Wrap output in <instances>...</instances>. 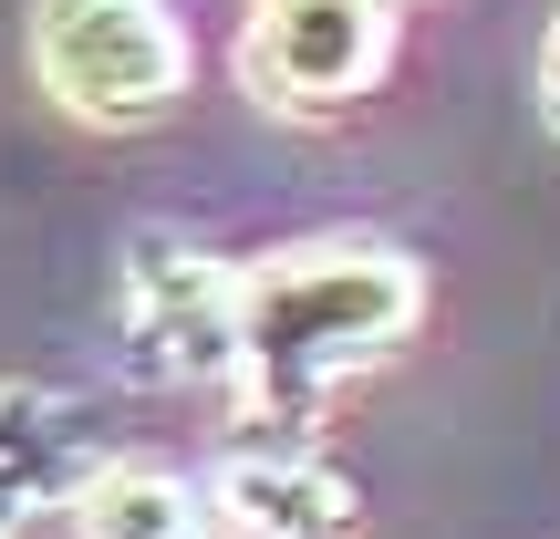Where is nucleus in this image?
<instances>
[{"label": "nucleus", "instance_id": "20e7f679", "mask_svg": "<svg viewBox=\"0 0 560 539\" xmlns=\"http://www.w3.org/2000/svg\"><path fill=\"white\" fill-rule=\"evenodd\" d=\"M395 62V0H249L240 83L260 115H342Z\"/></svg>", "mask_w": 560, "mask_h": 539}, {"label": "nucleus", "instance_id": "39448f33", "mask_svg": "<svg viewBox=\"0 0 560 539\" xmlns=\"http://www.w3.org/2000/svg\"><path fill=\"white\" fill-rule=\"evenodd\" d=\"M229 539H363V499L312 436H270V446H229V467L208 478Z\"/></svg>", "mask_w": 560, "mask_h": 539}, {"label": "nucleus", "instance_id": "6e6552de", "mask_svg": "<svg viewBox=\"0 0 560 539\" xmlns=\"http://www.w3.org/2000/svg\"><path fill=\"white\" fill-rule=\"evenodd\" d=\"M42 508H62V499L32 478V467H11V457H0V539H21V529L42 519Z\"/></svg>", "mask_w": 560, "mask_h": 539}, {"label": "nucleus", "instance_id": "0eeeda50", "mask_svg": "<svg viewBox=\"0 0 560 539\" xmlns=\"http://www.w3.org/2000/svg\"><path fill=\"white\" fill-rule=\"evenodd\" d=\"M0 457L32 467V478L73 508L83 488H94L104 446H94V415H83L73 395H52V384H0Z\"/></svg>", "mask_w": 560, "mask_h": 539}, {"label": "nucleus", "instance_id": "1a4fd4ad", "mask_svg": "<svg viewBox=\"0 0 560 539\" xmlns=\"http://www.w3.org/2000/svg\"><path fill=\"white\" fill-rule=\"evenodd\" d=\"M540 125L560 136V11H550V32H540Z\"/></svg>", "mask_w": 560, "mask_h": 539}, {"label": "nucleus", "instance_id": "7ed1b4c3", "mask_svg": "<svg viewBox=\"0 0 560 539\" xmlns=\"http://www.w3.org/2000/svg\"><path fill=\"white\" fill-rule=\"evenodd\" d=\"M32 73L83 125H156L198 73L177 0H32Z\"/></svg>", "mask_w": 560, "mask_h": 539}, {"label": "nucleus", "instance_id": "f03ea898", "mask_svg": "<svg viewBox=\"0 0 560 539\" xmlns=\"http://www.w3.org/2000/svg\"><path fill=\"white\" fill-rule=\"evenodd\" d=\"M115 363L145 395L240 384V270L208 260L187 229L145 219L115 260Z\"/></svg>", "mask_w": 560, "mask_h": 539}, {"label": "nucleus", "instance_id": "423d86ee", "mask_svg": "<svg viewBox=\"0 0 560 539\" xmlns=\"http://www.w3.org/2000/svg\"><path fill=\"white\" fill-rule=\"evenodd\" d=\"M208 529H219L208 488L156 457H104L94 488L73 499V539H208Z\"/></svg>", "mask_w": 560, "mask_h": 539}, {"label": "nucleus", "instance_id": "f257e3e1", "mask_svg": "<svg viewBox=\"0 0 560 539\" xmlns=\"http://www.w3.org/2000/svg\"><path fill=\"white\" fill-rule=\"evenodd\" d=\"M425 321V270L395 239H301L240 270V405L270 436H312L332 384L374 374Z\"/></svg>", "mask_w": 560, "mask_h": 539}]
</instances>
